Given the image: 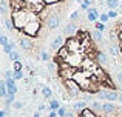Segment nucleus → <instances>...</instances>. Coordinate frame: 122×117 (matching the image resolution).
<instances>
[{"label": "nucleus", "instance_id": "10", "mask_svg": "<svg viewBox=\"0 0 122 117\" xmlns=\"http://www.w3.org/2000/svg\"><path fill=\"white\" fill-rule=\"evenodd\" d=\"M114 111H117V108H116V105H114L113 102H107V103L102 105V112H104L105 116H111Z\"/></svg>", "mask_w": 122, "mask_h": 117}, {"label": "nucleus", "instance_id": "36", "mask_svg": "<svg viewBox=\"0 0 122 117\" xmlns=\"http://www.w3.org/2000/svg\"><path fill=\"white\" fill-rule=\"evenodd\" d=\"M70 19H71L73 22H74V20H77V19H79V11H74V12H71V15H70Z\"/></svg>", "mask_w": 122, "mask_h": 117}, {"label": "nucleus", "instance_id": "18", "mask_svg": "<svg viewBox=\"0 0 122 117\" xmlns=\"http://www.w3.org/2000/svg\"><path fill=\"white\" fill-rule=\"evenodd\" d=\"M0 97H8V86H6V80L0 82Z\"/></svg>", "mask_w": 122, "mask_h": 117}, {"label": "nucleus", "instance_id": "47", "mask_svg": "<svg viewBox=\"0 0 122 117\" xmlns=\"http://www.w3.org/2000/svg\"><path fill=\"white\" fill-rule=\"evenodd\" d=\"M0 3H8V0H0Z\"/></svg>", "mask_w": 122, "mask_h": 117}, {"label": "nucleus", "instance_id": "4", "mask_svg": "<svg viewBox=\"0 0 122 117\" xmlns=\"http://www.w3.org/2000/svg\"><path fill=\"white\" fill-rule=\"evenodd\" d=\"M83 59L85 57H82L81 51L79 52H70V56L63 60V63H66V65H70V66H74V68H81Z\"/></svg>", "mask_w": 122, "mask_h": 117}, {"label": "nucleus", "instance_id": "30", "mask_svg": "<svg viewBox=\"0 0 122 117\" xmlns=\"http://www.w3.org/2000/svg\"><path fill=\"white\" fill-rule=\"evenodd\" d=\"M12 77H14L15 80H22V79H23V74H22V71H12Z\"/></svg>", "mask_w": 122, "mask_h": 117}, {"label": "nucleus", "instance_id": "28", "mask_svg": "<svg viewBox=\"0 0 122 117\" xmlns=\"http://www.w3.org/2000/svg\"><path fill=\"white\" fill-rule=\"evenodd\" d=\"M108 20H110V15H108V12H104V14L99 15V22H102V23H107Z\"/></svg>", "mask_w": 122, "mask_h": 117}, {"label": "nucleus", "instance_id": "24", "mask_svg": "<svg viewBox=\"0 0 122 117\" xmlns=\"http://www.w3.org/2000/svg\"><path fill=\"white\" fill-rule=\"evenodd\" d=\"M88 8H91V0H83L81 3V9L82 11H88Z\"/></svg>", "mask_w": 122, "mask_h": 117}, {"label": "nucleus", "instance_id": "48", "mask_svg": "<svg viewBox=\"0 0 122 117\" xmlns=\"http://www.w3.org/2000/svg\"><path fill=\"white\" fill-rule=\"evenodd\" d=\"M99 117H111V116H105V114H102V116H99Z\"/></svg>", "mask_w": 122, "mask_h": 117}, {"label": "nucleus", "instance_id": "35", "mask_svg": "<svg viewBox=\"0 0 122 117\" xmlns=\"http://www.w3.org/2000/svg\"><path fill=\"white\" fill-rule=\"evenodd\" d=\"M108 15H110V19H116L117 17V11L116 9H110V11H108Z\"/></svg>", "mask_w": 122, "mask_h": 117}, {"label": "nucleus", "instance_id": "26", "mask_svg": "<svg viewBox=\"0 0 122 117\" xmlns=\"http://www.w3.org/2000/svg\"><path fill=\"white\" fill-rule=\"evenodd\" d=\"M8 56H9V60H11V62H15V60H19V59H20V54H19V52L15 51V49L11 52V54H8Z\"/></svg>", "mask_w": 122, "mask_h": 117}, {"label": "nucleus", "instance_id": "11", "mask_svg": "<svg viewBox=\"0 0 122 117\" xmlns=\"http://www.w3.org/2000/svg\"><path fill=\"white\" fill-rule=\"evenodd\" d=\"M99 11L97 8H88V11H86V20L88 22H97L99 19Z\"/></svg>", "mask_w": 122, "mask_h": 117}, {"label": "nucleus", "instance_id": "19", "mask_svg": "<svg viewBox=\"0 0 122 117\" xmlns=\"http://www.w3.org/2000/svg\"><path fill=\"white\" fill-rule=\"evenodd\" d=\"M91 37L96 40V42H104V34H102V31H93V34H91Z\"/></svg>", "mask_w": 122, "mask_h": 117}, {"label": "nucleus", "instance_id": "21", "mask_svg": "<svg viewBox=\"0 0 122 117\" xmlns=\"http://www.w3.org/2000/svg\"><path fill=\"white\" fill-rule=\"evenodd\" d=\"M5 26H6L8 31H14L15 29V25H14V22H12V19H8V17H5Z\"/></svg>", "mask_w": 122, "mask_h": 117}, {"label": "nucleus", "instance_id": "31", "mask_svg": "<svg viewBox=\"0 0 122 117\" xmlns=\"http://www.w3.org/2000/svg\"><path fill=\"white\" fill-rule=\"evenodd\" d=\"M66 112H68V111H66L65 106H60V108L57 109V114H59V117H65V116H66Z\"/></svg>", "mask_w": 122, "mask_h": 117}, {"label": "nucleus", "instance_id": "13", "mask_svg": "<svg viewBox=\"0 0 122 117\" xmlns=\"http://www.w3.org/2000/svg\"><path fill=\"white\" fill-rule=\"evenodd\" d=\"M6 80V86H8V94H17V86H15V79L9 77L5 79Z\"/></svg>", "mask_w": 122, "mask_h": 117}, {"label": "nucleus", "instance_id": "16", "mask_svg": "<svg viewBox=\"0 0 122 117\" xmlns=\"http://www.w3.org/2000/svg\"><path fill=\"white\" fill-rule=\"evenodd\" d=\"M86 108V102L85 100H81V102H74V105H73V111L77 114V112L83 111V109Z\"/></svg>", "mask_w": 122, "mask_h": 117}, {"label": "nucleus", "instance_id": "43", "mask_svg": "<svg viewBox=\"0 0 122 117\" xmlns=\"http://www.w3.org/2000/svg\"><path fill=\"white\" fill-rule=\"evenodd\" d=\"M117 39H119V42H121V45H122V29L117 33Z\"/></svg>", "mask_w": 122, "mask_h": 117}, {"label": "nucleus", "instance_id": "44", "mask_svg": "<svg viewBox=\"0 0 122 117\" xmlns=\"http://www.w3.org/2000/svg\"><path fill=\"white\" fill-rule=\"evenodd\" d=\"M0 117H6V114H5V111H3V109L0 111Z\"/></svg>", "mask_w": 122, "mask_h": 117}, {"label": "nucleus", "instance_id": "40", "mask_svg": "<svg viewBox=\"0 0 122 117\" xmlns=\"http://www.w3.org/2000/svg\"><path fill=\"white\" fill-rule=\"evenodd\" d=\"M74 114H76L74 111H68V112H66V116H65V117H76Z\"/></svg>", "mask_w": 122, "mask_h": 117}, {"label": "nucleus", "instance_id": "41", "mask_svg": "<svg viewBox=\"0 0 122 117\" xmlns=\"http://www.w3.org/2000/svg\"><path fill=\"white\" fill-rule=\"evenodd\" d=\"M37 109H39V112L40 111H45V109H46V106H45V105H39V106H37Z\"/></svg>", "mask_w": 122, "mask_h": 117}, {"label": "nucleus", "instance_id": "15", "mask_svg": "<svg viewBox=\"0 0 122 117\" xmlns=\"http://www.w3.org/2000/svg\"><path fill=\"white\" fill-rule=\"evenodd\" d=\"M96 62L99 63V65H108V57L105 52L102 51H97V54H96Z\"/></svg>", "mask_w": 122, "mask_h": 117}, {"label": "nucleus", "instance_id": "29", "mask_svg": "<svg viewBox=\"0 0 122 117\" xmlns=\"http://www.w3.org/2000/svg\"><path fill=\"white\" fill-rule=\"evenodd\" d=\"M94 28L97 31H102V33H104L105 31V23H102V22H94Z\"/></svg>", "mask_w": 122, "mask_h": 117}, {"label": "nucleus", "instance_id": "20", "mask_svg": "<svg viewBox=\"0 0 122 117\" xmlns=\"http://www.w3.org/2000/svg\"><path fill=\"white\" fill-rule=\"evenodd\" d=\"M105 5L110 9H116L119 8V0H105Z\"/></svg>", "mask_w": 122, "mask_h": 117}, {"label": "nucleus", "instance_id": "1", "mask_svg": "<svg viewBox=\"0 0 122 117\" xmlns=\"http://www.w3.org/2000/svg\"><path fill=\"white\" fill-rule=\"evenodd\" d=\"M39 29H40V20L39 19H34V20H30L26 23V26L22 29V34L28 36V37H36L39 34Z\"/></svg>", "mask_w": 122, "mask_h": 117}, {"label": "nucleus", "instance_id": "32", "mask_svg": "<svg viewBox=\"0 0 122 117\" xmlns=\"http://www.w3.org/2000/svg\"><path fill=\"white\" fill-rule=\"evenodd\" d=\"M40 59L42 60H43V62H51V60H50V54H48V52L46 51H43V52H42V54H40Z\"/></svg>", "mask_w": 122, "mask_h": 117}, {"label": "nucleus", "instance_id": "45", "mask_svg": "<svg viewBox=\"0 0 122 117\" xmlns=\"http://www.w3.org/2000/svg\"><path fill=\"white\" fill-rule=\"evenodd\" d=\"M33 117H40V114H39V112H34V114H33Z\"/></svg>", "mask_w": 122, "mask_h": 117}, {"label": "nucleus", "instance_id": "38", "mask_svg": "<svg viewBox=\"0 0 122 117\" xmlns=\"http://www.w3.org/2000/svg\"><path fill=\"white\" fill-rule=\"evenodd\" d=\"M116 79H117V82H119V83L122 85V71H119V72H117V75H116Z\"/></svg>", "mask_w": 122, "mask_h": 117}, {"label": "nucleus", "instance_id": "6", "mask_svg": "<svg viewBox=\"0 0 122 117\" xmlns=\"http://www.w3.org/2000/svg\"><path fill=\"white\" fill-rule=\"evenodd\" d=\"M65 46H66V48H68L71 52H79V51H82V43H81V40H79L76 36H70L68 39L65 40Z\"/></svg>", "mask_w": 122, "mask_h": 117}, {"label": "nucleus", "instance_id": "25", "mask_svg": "<svg viewBox=\"0 0 122 117\" xmlns=\"http://www.w3.org/2000/svg\"><path fill=\"white\" fill-rule=\"evenodd\" d=\"M22 68H23V65L20 63V60L12 62V71H22Z\"/></svg>", "mask_w": 122, "mask_h": 117}, {"label": "nucleus", "instance_id": "33", "mask_svg": "<svg viewBox=\"0 0 122 117\" xmlns=\"http://www.w3.org/2000/svg\"><path fill=\"white\" fill-rule=\"evenodd\" d=\"M0 43H2V46H5V45H8V37L5 36V34H2V36H0Z\"/></svg>", "mask_w": 122, "mask_h": 117}, {"label": "nucleus", "instance_id": "27", "mask_svg": "<svg viewBox=\"0 0 122 117\" xmlns=\"http://www.w3.org/2000/svg\"><path fill=\"white\" fill-rule=\"evenodd\" d=\"M0 12H2L3 17L8 15V3H2V6H0Z\"/></svg>", "mask_w": 122, "mask_h": 117}, {"label": "nucleus", "instance_id": "39", "mask_svg": "<svg viewBox=\"0 0 122 117\" xmlns=\"http://www.w3.org/2000/svg\"><path fill=\"white\" fill-rule=\"evenodd\" d=\"M3 75H5V79H9V77H12V72L11 71H5V74H3Z\"/></svg>", "mask_w": 122, "mask_h": 117}, {"label": "nucleus", "instance_id": "42", "mask_svg": "<svg viewBox=\"0 0 122 117\" xmlns=\"http://www.w3.org/2000/svg\"><path fill=\"white\" fill-rule=\"evenodd\" d=\"M57 116H59V114H57V111H51L48 117H57Z\"/></svg>", "mask_w": 122, "mask_h": 117}, {"label": "nucleus", "instance_id": "14", "mask_svg": "<svg viewBox=\"0 0 122 117\" xmlns=\"http://www.w3.org/2000/svg\"><path fill=\"white\" fill-rule=\"evenodd\" d=\"M63 33H65L66 36H74V34L77 33V25H76L74 22H70V23L63 28Z\"/></svg>", "mask_w": 122, "mask_h": 117}, {"label": "nucleus", "instance_id": "49", "mask_svg": "<svg viewBox=\"0 0 122 117\" xmlns=\"http://www.w3.org/2000/svg\"><path fill=\"white\" fill-rule=\"evenodd\" d=\"M77 2H79V3H82V2H83V0H77Z\"/></svg>", "mask_w": 122, "mask_h": 117}, {"label": "nucleus", "instance_id": "8", "mask_svg": "<svg viewBox=\"0 0 122 117\" xmlns=\"http://www.w3.org/2000/svg\"><path fill=\"white\" fill-rule=\"evenodd\" d=\"M19 45H20L22 48L25 49V51H31V49L34 48L33 37H28V36H23V37H20V40H19Z\"/></svg>", "mask_w": 122, "mask_h": 117}, {"label": "nucleus", "instance_id": "46", "mask_svg": "<svg viewBox=\"0 0 122 117\" xmlns=\"http://www.w3.org/2000/svg\"><path fill=\"white\" fill-rule=\"evenodd\" d=\"M119 102L122 103V94H119Z\"/></svg>", "mask_w": 122, "mask_h": 117}, {"label": "nucleus", "instance_id": "37", "mask_svg": "<svg viewBox=\"0 0 122 117\" xmlns=\"http://www.w3.org/2000/svg\"><path fill=\"white\" fill-rule=\"evenodd\" d=\"M60 2V0H43V3H46V5H53V3H57Z\"/></svg>", "mask_w": 122, "mask_h": 117}, {"label": "nucleus", "instance_id": "5", "mask_svg": "<svg viewBox=\"0 0 122 117\" xmlns=\"http://www.w3.org/2000/svg\"><path fill=\"white\" fill-rule=\"evenodd\" d=\"M97 97L101 100H107V102H116V100H119V93L116 89H102L97 93Z\"/></svg>", "mask_w": 122, "mask_h": 117}, {"label": "nucleus", "instance_id": "7", "mask_svg": "<svg viewBox=\"0 0 122 117\" xmlns=\"http://www.w3.org/2000/svg\"><path fill=\"white\" fill-rule=\"evenodd\" d=\"M63 45H65V36H63V34H60V36H57L56 39L51 42L50 49H51V51H59Z\"/></svg>", "mask_w": 122, "mask_h": 117}, {"label": "nucleus", "instance_id": "9", "mask_svg": "<svg viewBox=\"0 0 122 117\" xmlns=\"http://www.w3.org/2000/svg\"><path fill=\"white\" fill-rule=\"evenodd\" d=\"M59 23H60V19L57 14H50L46 17V28L48 29H56L59 26Z\"/></svg>", "mask_w": 122, "mask_h": 117}, {"label": "nucleus", "instance_id": "23", "mask_svg": "<svg viewBox=\"0 0 122 117\" xmlns=\"http://www.w3.org/2000/svg\"><path fill=\"white\" fill-rule=\"evenodd\" d=\"M60 108V103L57 100H50V109L51 111H57Z\"/></svg>", "mask_w": 122, "mask_h": 117}, {"label": "nucleus", "instance_id": "22", "mask_svg": "<svg viewBox=\"0 0 122 117\" xmlns=\"http://www.w3.org/2000/svg\"><path fill=\"white\" fill-rule=\"evenodd\" d=\"M42 96L46 97V99H50V97L53 96V89H51L50 86H42Z\"/></svg>", "mask_w": 122, "mask_h": 117}, {"label": "nucleus", "instance_id": "12", "mask_svg": "<svg viewBox=\"0 0 122 117\" xmlns=\"http://www.w3.org/2000/svg\"><path fill=\"white\" fill-rule=\"evenodd\" d=\"M108 51H110L111 57H119V54L122 52L121 43H110V45H108Z\"/></svg>", "mask_w": 122, "mask_h": 117}, {"label": "nucleus", "instance_id": "2", "mask_svg": "<svg viewBox=\"0 0 122 117\" xmlns=\"http://www.w3.org/2000/svg\"><path fill=\"white\" fill-rule=\"evenodd\" d=\"M77 69L79 68H74V66H70V65H66V63H62V66H60L59 71H57V74H59V77L62 79V80H70V79H74Z\"/></svg>", "mask_w": 122, "mask_h": 117}, {"label": "nucleus", "instance_id": "17", "mask_svg": "<svg viewBox=\"0 0 122 117\" xmlns=\"http://www.w3.org/2000/svg\"><path fill=\"white\" fill-rule=\"evenodd\" d=\"M90 108H91L96 114H99V116L104 114V112H102V103L101 102H96V100H94V102H91V106H90Z\"/></svg>", "mask_w": 122, "mask_h": 117}, {"label": "nucleus", "instance_id": "3", "mask_svg": "<svg viewBox=\"0 0 122 117\" xmlns=\"http://www.w3.org/2000/svg\"><path fill=\"white\" fill-rule=\"evenodd\" d=\"M63 88L66 89V93H68L71 97L81 96V93L83 91L82 88L79 86V83L74 80V79H70V80H63Z\"/></svg>", "mask_w": 122, "mask_h": 117}, {"label": "nucleus", "instance_id": "34", "mask_svg": "<svg viewBox=\"0 0 122 117\" xmlns=\"http://www.w3.org/2000/svg\"><path fill=\"white\" fill-rule=\"evenodd\" d=\"M12 108H14V109H22V108H23V102H19V100L14 102V103H12Z\"/></svg>", "mask_w": 122, "mask_h": 117}]
</instances>
